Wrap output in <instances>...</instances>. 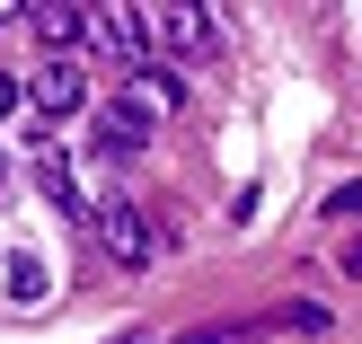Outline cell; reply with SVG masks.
Here are the masks:
<instances>
[{
  "instance_id": "1",
  "label": "cell",
  "mask_w": 362,
  "mask_h": 344,
  "mask_svg": "<svg viewBox=\"0 0 362 344\" xmlns=\"http://www.w3.org/2000/svg\"><path fill=\"white\" fill-rule=\"evenodd\" d=\"M141 141H151V106L115 97V106H106V124H98V150H106V159H133Z\"/></svg>"
},
{
  "instance_id": "2",
  "label": "cell",
  "mask_w": 362,
  "mask_h": 344,
  "mask_svg": "<svg viewBox=\"0 0 362 344\" xmlns=\"http://www.w3.org/2000/svg\"><path fill=\"white\" fill-rule=\"evenodd\" d=\"M98 45H106V53H124V62L141 71L159 35H151V18H133V9H98Z\"/></svg>"
},
{
  "instance_id": "3",
  "label": "cell",
  "mask_w": 362,
  "mask_h": 344,
  "mask_svg": "<svg viewBox=\"0 0 362 344\" xmlns=\"http://www.w3.org/2000/svg\"><path fill=\"white\" fill-rule=\"evenodd\" d=\"M27 97L45 106V115H80V106H88V80H80V62H45Z\"/></svg>"
},
{
  "instance_id": "4",
  "label": "cell",
  "mask_w": 362,
  "mask_h": 344,
  "mask_svg": "<svg viewBox=\"0 0 362 344\" xmlns=\"http://www.w3.org/2000/svg\"><path fill=\"white\" fill-rule=\"evenodd\" d=\"M98 230H106V256H124V265L151 256V221H141L133 203H106V212H98Z\"/></svg>"
},
{
  "instance_id": "5",
  "label": "cell",
  "mask_w": 362,
  "mask_h": 344,
  "mask_svg": "<svg viewBox=\"0 0 362 344\" xmlns=\"http://www.w3.org/2000/svg\"><path fill=\"white\" fill-rule=\"evenodd\" d=\"M151 35H159L168 53H204V45H212V18H204V9H151Z\"/></svg>"
},
{
  "instance_id": "6",
  "label": "cell",
  "mask_w": 362,
  "mask_h": 344,
  "mask_svg": "<svg viewBox=\"0 0 362 344\" xmlns=\"http://www.w3.org/2000/svg\"><path fill=\"white\" fill-rule=\"evenodd\" d=\"M35 177H45V194H53L62 212H80V177H71V159H45Z\"/></svg>"
},
{
  "instance_id": "7",
  "label": "cell",
  "mask_w": 362,
  "mask_h": 344,
  "mask_svg": "<svg viewBox=\"0 0 362 344\" xmlns=\"http://www.w3.org/2000/svg\"><path fill=\"white\" fill-rule=\"evenodd\" d=\"M0 283H9V300H45V265H35V256H9Z\"/></svg>"
},
{
  "instance_id": "8",
  "label": "cell",
  "mask_w": 362,
  "mask_h": 344,
  "mask_svg": "<svg viewBox=\"0 0 362 344\" xmlns=\"http://www.w3.org/2000/svg\"><path fill=\"white\" fill-rule=\"evenodd\" d=\"M327 212H336V221H362V186H336V194H327Z\"/></svg>"
},
{
  "instance_id": "9",
  "label": "cell",
  "mask_w": 362,
  "mask_h": 344,
  "mask_svg": "<svg viewBox=\"0 0 362 344\" xmlns=\"http://www.w3.org/2000/svg\"><path fill=\"white\" fill-rule=\"evenodd\" d=\"M18 97H27V88H18L9 71H0V115H18Z\"/></svg>"
},
{
  "instance_id": "10",
  "label": "cell",
  "mask_w": 362,
  "mask_h": 344,
  "mask_svg": "<svg viewBox=\"0 0 362 344\" xmlns=\"http://www.w3.org/2000/svg\"><path fill=\"white\" fill-rule=\"evenodd\" d=\"M0 186H9V159H0Z\"/></svg>"
}]
</instances>
